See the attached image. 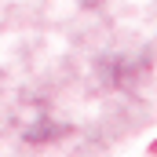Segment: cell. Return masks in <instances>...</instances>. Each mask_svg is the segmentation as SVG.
Segmentation results:
<instances>
[]
</instances>
